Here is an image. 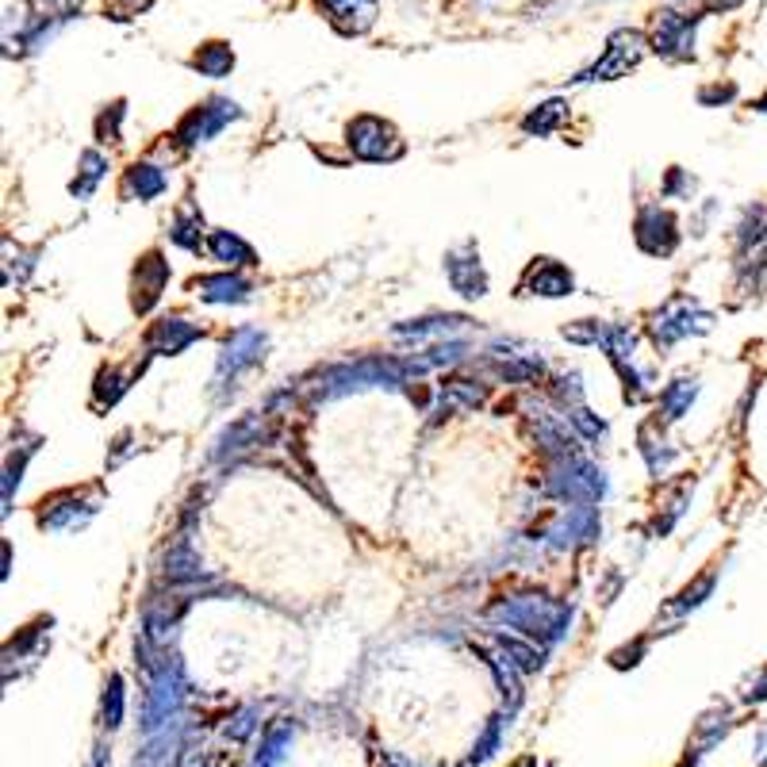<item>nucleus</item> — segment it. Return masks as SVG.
<instances>
[{"label": "nucleus", "mask_w": 767, "mask_h": 767, "mask_svg": "<svg viewBox=\"0 0 767 767\" xmlns=\"http://www.w3.org/2000/svg\"><path fill=\"white\" fill-rule=\"evenodd\" d=\"M556 115H561V104H545V112H541V115L533 112L530 120H526V131H549V127H553Z\"/></svg>", "instance_id": "obj_12"}, {"label": "nucleus", "mask_w": 767, "mask_h": 767, "mask_svg": "<svg viewBox=\"0 0 767 767\" xmlns=\"http://www.w3.org/2000/svg\"><path fill=\"white\" fill-rule=\"evenodd\" d=\"M192 65H196L200 73H207V78H223V73L235 65V50L227 43H207L196 58H192Z\"/></svg>", "instance_id": "obj_6"}, {"label": "nucleus", "mask_w": 767, "mask_h": 767, "mask_svg": "<svg viewBox=\"0 0 767 767\" xmlns=\"http://www.w3.org/2000/svg\"><path fill=\"white\" fill-rule=\"evenodd\" d=\"M127 185L139 188V196H154V192H162L165 177L154 170V165H135V170H131V177H127Z\"/></svg>", "instance_id": "obj_10"}, {"label": "nucleus", "mask_w": 767, "mask_h": 767, "mask_svg": "<svg viewBox=\"0 0 767 767\" xmlns=\"http://www.w3.org/2000/svg\"><path fill=\"white\" fill-rule=\"evenodd\" d=\"M514 767H538V764H533L530 756H526V760H522V764H514Z\"/></svg>", "instance_id": "obj_15"}, {"label": "nucleus", "mask_w": 767, "mask_h": 767, "mask_svg": "<svg viewBox=\"0 0 767 767\" xmlns=\"http://www.w3.org/2000/svg\"><path fill=\"white\" fill-rule=\"evenodd\" d=\"M499 729H503V718H491L488 733H483V740L477 745V753H472V764H483L491 756V748L499 745Z\"/></svg>", "instance_id": "obj_11"}, {"label": "nucleus", "mask_w": 767, "mask_h": 767, "mask_svg": "<svg viewBox=\"0 0 767 767\" xmlns=\"http://www.w3.org/2000/svg\"><path fill=\"white\" fill-rule=\"evenodd\" d=\"M235 115V104H227V100H212V104L196 108V112L188 115L185 123H181L177 135L185 139V143H204L207 135H215V131L223 127V123Z\"/></svg>", "instance_id": "obj_3"}, {"label": "nucleus", "mask_w": 767, "mask_h": 767, "mask_svg": "<svg viewBox=\"0 0 767 767\" xmlns=\"http://www.w3.org/2000/svg\"><path fill=\"white\" fill-rule=\"evenodd\" d=\"M641 47H645V39H641L637 31H618V35L611 39V47H606L603 62H595V70H591L587 78H595V81L599 78H603V81L622 78L625 70H633V65H637Z\"/></svg>", "instance_id": "obj_1"}, {"label": "nucleus", "mask_w": 767, "mask_h": 767, "mask_svg": "<svg viewBox=\"0 0 767 767\" xmlns=\"http://www.w3.org/2000/svg\"><path fill=\"white\" fill-rule=\"evenodd\" d=\"M691 35H695V20L679 12H664L661 23H656L653 47L661 50L664 58H687L691 54Z\"/></svg>", "instance_id": "obj_2"}, {"label": "nucleus", "mask_w": 767, "mask_h": 767, "mask_svg": "<svg viewBox=\"0 0 767 767\" xmlns=\"http://www.w3.org/2000/svg\"><path fill=\"white\" fill-rule=\"evenodd\" d=\"M93 767H104V753H100V748H96V760H93Z\"/></svg>", "instance_id": "obj_14"}, {"label": "nucleus", "mask_w": 767, "mask_h": 767, "mask_svg": "<svg viewBox=\"0 0 767 767\" xmlns=\"http://www.w3.org/2000/svg\"><path fill=\"white\" fill-rule=\"evenodd\" d=\"M760 108H764V112H767V96H764V100H760Z\"/></svg>", "instance_id": "obj_16"}, {"label": "nucleus", "mask_w": 767, "mask_h": 767, "mask_svg": "<svg viewBox=\"0 0 767 767\" xmlns=\"http://www.w3.org/2000/svg\"><path fill=\"white\" fill-rule=\"evenodd\" d=\"M123 718V679L120 675H112L108 679V691H104V725L108 729H115Z\"/></svg>", "instance_id": "obj_9"}, {"label": "nucleus", "mask_w": 767, "mask_h": 767, "mask_svg": "<svg viewBox=\"0 0 767 767\" xmlns=\"http://www.w3.org/2000/svg\"><path fill=\"white\" fill-rule=\"evenodd\" d=\"M323 8L335 20H349V31H361L354 23V16H361L365 23H372V16H377V0H323Z\"/></svg>", "instance_id": "obj_7"}, {"label": "nucleus", "mask_w": 767, "mask_h": 767, "mask_svg": "<svg viewBox=\"0 0 767 767\" xmlns=\"http://www.w3.org/2000/svg\"><path fill=\"white\" fill-rule=\"evenodd\" d=\"M288 745H292V725L288 722L269 725V733H265L262 748H257V756H254V767H285Z\"/></svg>", "instance_id": "obj_4"}, {"label": "nucleus", "mask_w": 767, "mask_h": 767, "mask_svg": "<svg viewBox=\"0 0 767 767\" xmlns=\"http://www.w3.org/2000/svg\"><path fill=\"white\" fill-rule=\"evenodd\" d=\"M212 254L219 257V262H227V265H235V262H231V257H238V265H246L249 257H254V254H249L246 242H238L235 235H227V231H219V235H212Z\"/></svg>", "instance_id": "obj_8"}, {"label": "nucleus", "mask_w": 767, "mask_h": 767, "mask_svg": "<svg viewBox=\"0 0 767 767\" xmlns=\"http://www.w3.org/2000/svg\"><path fill=\"white\" fill-rule=\"evenodd\" d=\"M530 280L533 288H541V296H564V292H572V277L556 262H538L530 269Z\"/></svg>", "instance_id": "obj_5"}, {"label": "nucleus", "mask_w": 767, "mask_h": 767, "mask_svg": "<svg viewBox=\"0 0 767 767\" xmlns=\"http://www.w3.org/2000/svg\"><path fill=\"white\" fill-rule=\"evenodd\" d=\"M760 748H764V753H760V764H767V737H760Z\"/></svg>", "instance_id": "obj_13"}]
</instances>
